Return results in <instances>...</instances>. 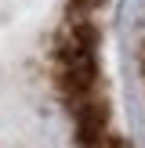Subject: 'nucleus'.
Here are the masks:
<instances>
[{
	"label": "nucleus",
	"instance_id": "f257e3e1",
	"mask_svg": "<svg viewBox=\"0 0 145 148\" xmlns=\"http://www.w3.org/2000/svg\"><path fill=\"white\" fill-rule=\"evenodd\" d=\"M55 76L65 101L98 90V25L91 18H72L55 43Z\"/></svg>",
	"mask_w": 145,
	"mask_h": 148
},
{
	"label": "nucleus",
	"instance_id": "f03ea898",
	"mask_svg": "<svg viewBox=\"0 0 145 148\" xmlns=\"http://www.w3.org/2000/svg\"><path fill=\"white\" fill-rule=\"evenodd\" d=\"M69 108H72V119H76V141L84 148H94L102 137L109 134L105 130L109 127V105H105V98H102L98 90L69 101Z\"/></svg>",
	"mask_w": 145,
	"mask_h": 148
},
{
	"label": "nucleus",
	"instance_id": "7ed1b4c3",
	"mask_svg": "<svg viewBox=\"0 0 145 148\" xmlns=\"http://www.w3.org/2000/svg\"><path fill=\"white\" fill-rule=\"evenodd\" d=\"M94 148H134V145H130V141H123V137H116V134H105Z\"/></svg>",
	"mask_w": 145,
	"mask_h": 148
}]
</instances>
